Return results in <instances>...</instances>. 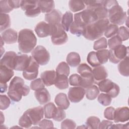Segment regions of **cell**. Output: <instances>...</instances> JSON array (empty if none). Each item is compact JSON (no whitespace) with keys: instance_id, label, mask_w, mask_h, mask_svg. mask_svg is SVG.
Listing matches in <instances>:
<instances>
[{"instance_id":"20","label":"cell","mask_w":129,"mask_h":129,"mask_svg":"<svg viewBox=\"0 0 129 129\" xmlns=\"http://www.w3.org/2000/svg\"><path fill=\"white\" fill-rule=\"evenodd\" d=\"M34 95L37 100L41 105L48 102L51 99L48 91L45 88L35 91Z\"/></svg>"},{"instance_id":"19","label":"cell","mask_w":129,"mask_h":129,"mask_svg":"<svg viewBox=\"0 0 129 129\" xmlns=\"http://www.w3.org/2000/svg\"><path fill=\"white\" fill-rule=\"evenodd\" d=\"M94 79V83L98 82L105 79L108 77V73L106 68L103 66H99L95 67L92 71Z\"/></svg>"},{"instance_id":"51","label":"cell","mask_w":129,"mask_h":129,"mask_svg":"<svg viewBox=\"0 0 129 129\" xmlns=\"http://www.w3.org/2000/svg\"><path fill=\"white\" fill-rule=\"evenodd\" d=\"M94 83V79L93 76L88 77H81V82L80 87L86 89L92 86Z\"/></svg>"},{"instance_id":"30","label":"cell","mask_w":129,"mask_h":129,"mask_svg":"<svg viewBox=\"0 0 129 129\" xmlns=\"http://www.w3.org/2000/svg\"><path fill=\"white\" fill-rule=\"evenodd\" d=\"M85 91L87 98L90 100L96 99L99 94V89L98 87L95 85H92L86 88Z\"/></svg>"},{"instance_id":"49","label":"cell","mask_w":129,"mask_h":129,"mask_svg":"<svg viewBox=\"0 0 129 129\" xmlns=\"http://www.w3.org/2000/svg\"><path fill=\"white\" fill-rule=\"evenodd\" d=\"M45 85L41 78H37L32 81L30 83V88L34 91L45 88Z\"/></svg>"},{"instance_id":"57","label":"cell","mask_w":129,"mask_h":129,"mask_svg":"<svg viewBox=\"0 0 129 129\" xmlns=\"http://www.w3.org/2000/svg\"><path fill=\"white\" fill-rule=\"evenodd\" d=\"M41 12L40 9L37 6V7L25 11V15L28 17H35L38 16Z\"/></svg>"},{"instance_id":"21","label":"cell","mask_w":129,"mask_h":129,"mask_svg":"<svg viewBox=\"0 0 129 129\" xmlns=\"http://www.w3.org/2000/svg\"><path fill=\"white\" fill-rule=\"evenodd\" d=\"M14 75L13 70L5 66L0 64V82L1 83H7Z\"/></svg>"},{"instance_id":"33","label":"cell","mask_w":129,"mask_h":129,"mask_svg":"<svg viewBox=\"0 0 129 129\" xmlns=\"http://www.w3.org/2000/svg\"><path fill=\"white\" fill-rule=\"evenodd\" d=\"M57 75H63L68 76L70 73V68L68 63L64 61L60 62L56 68Z\"/></svg>"},{"instance_id":"9","label":"cell","mask_w":129,"mask_h":129,"mask_svg":"<svg viewBox=\"0 0 129 129\" xmlns=\"http://www.w3.org/2000/svg\"><path fill=\"white\" fill-rule=\"evenodd\" d=\"M30 57L29 64L23 71V76L25 79L31 81L35 79L37 77L39 64L35 60L32 56H30Z\"/></svg>"},{"instance_id":"17","label":"cell","mask_w":129,"mask_h":129,"mask_svg":"<svg viewBox=\"0 0 129 129\" xmlns=\"http://www.w3.org/2000/svg\"><path fill=\"white\" fill-rule=\"evenodd\" d=\"M1 38L7 44L15 43L18 40L17 32L14 29L9 28L2 33Z\"/></svg>"},{"instance_id":"44","label":"cell","mask_w":129,"mask_h":129,"mask_svg":"<svg viewBox=\"0 0 129 129\" xmlns=\"http://www.w3.org/2000/svg\"><path fill=\"white\" fill-rule=\"evenodd\" d=\"M107 47V42L106 39L103 37L95 41L94 43L93 48L95 50H99L104 49Z\"/></svg>"},{"instance_id":"10","label":"cell","mask_w":129,"mask_h":129,"mask_svg":"<svg viewBox=\"0 0 129 129\" xmlns=\"http://www.w3.org/2000/svg\"><path fill=\"white\" fill-rule=\"evenodd\" d=\"M86 94L85 89L82 87H71L68 95L69 100L73 103H78L81 101Z\"/></svg>"},{"instance_id":"55","label":"cell","mask_w":129,"mask_h":129,"mask_svg":"<svg viewBox=\"0 0 129 129\" xmlns=\"http://www.w3.org/2000/svg\"><path fill=\"white\" fill-rule=\"evenodd\" d=\"M115 108L112 106L107 107L104 112V116L106 119L112 120L114 118Z\"/></svg>"},{"instance_id":"22","label":"cell","mask_w":129,"mask_h":129,"mask_svg":"<svg viewBox=\"0 0 129 129\" xmlns=\"http://www.w3.org/2000/svg\"><path fill=\"white\" fill-rule=\"evenodd\" d=\"M54 101L56 105L62 109H67L70 106V101L67 95L63 93H59L55 97Z\"/></svg>"},{"instance_id":"12","label":"cell","mask_w":129,"mask_h":129,"mask_svg":"<svg viewBox=\"0 0 129 129\" xmlns=\"http://www.w3.org/2000/svg\"><path fill=\"white\" fill-rule=\"evenodd\" d=\"M17 56V54L14 51L6 52L1 59L0 64L5 66L10 69L14 70Z\"/></svg>"},{"instance_id":"5","label":"cell","mask_w":129,"mask_h":129,"mask_svg":"<svg viewBox=\"0 0 129 129\" xmlns=\"http://www.w3.org/2000/svg\"><path fill=\"white\" fill-rule=\"evenodd\" d=\"M50 36L52 43L56 45H62L68 40V35L60 23L51 25Z\"/></svg>"},{"instance_id":"31","label":"cell","mask_w":129,"mask_h":129,"mask_svg":"<svg viewBox=\"0 0 129 129\" xmlns=\"http://www.w3.org/2000/svg\"><path fill=\"white\" fill-rule=\"evenodd\" d=\"M69 6L73 12H77L83 10L86 7L84 1H70Z\"/></svg>"},{"instance_id":"53","label":"cell","mask_w":129,"mask_h":129,"mask_svg":"<svg viewBox=\"0 0 129 129\" xmlns=\"http://www.w3.org/2000/svg\"><path fill=\"white\" fill-rule=\"evenodd\" d=\"M1 99V109L2 110H6L7 109L10 105L11 101L8 97H7L6 95H0Z\"/></svg>"},{"instance_id":"8","label":"cell","mask_w":129,"mask_h":129,"mask_svg":"<svg viewBox=\"0 0 129 129\" xmlns=\"http://www.w3.org/2000/svg\"><path fill=\"white\" fill-rule=\"evenodd\" d=\"M109 51V61L113 63H117L128 56V47L122 44Z\"/></svg>"},{"instance_id":"13","label":"cell","mask_w":129,"mask_h":129,"mask_svg":"<svg viewBox=\"0 0 129 129\" xmlns=\"http://www.w3.org/2000/svg\"><path fill=\"white\" fill-rule=\"evenodd\" d=\"M129 119V109L128 107H120L115 109L113 120L115 123L123 122Z\"/></svg>"},{"instance_id":"1","label":"cell","mask_w":129,"mask_h":129,"mask_svg":"<svg viewBox=\"0 0 129 129\" xmlns=\"http://www.w3.org/2000/svg\"><path fill=\"white\" fill-rule=\"evenodd\" d=\"M30 92V88L25 84L24 80L16 76L11 80L7 93L8 96L14 102H19L22 96H26Z\"/></svg>"},{"instance_id":"27","label":"cell","mask_w":129,"mask_h":129,"mask_svg":"<svg viewBox=\"0 0 129 129\" xmlns=\"http://www.w3.org/2000/svg\"><path fill=\"white\" fill-rule=\"evenodd\" d=\"M67 63L72 67H76L80 64L81 57L79 53L76 52H70L66 58Z\"/></svg>"},{"instance_id":"43","label":"cell","mask_w":129,"mask_h":129,"mask_svg":"<svg viewBox=\"0 0 129 129\" xmlns=\"http://www.w3.org/2000/svg\"><path fill=\"white\" fill-rule=\"evenodd\" d=\"M92 11L95 12L98 20L107 19L108 17V9L104 6L97 8Z\"/></svg>"},{"instance_id":"40","label":"cell","mask_w":129,"mask_h":129,"mask_svg":"<svg viewBox=\"0 0 129 129\" xmlns=\"http://www.w3.org/2000/svg\"><path fill=\"white\" fill-rule=\"evenodd\" d=\"M1 12L2 13H8L11 12L14 8L12 7L11 0H4L0 1Z\"/></svg>"},{"instance_id":"45","label":"cell","mask_w":129,"mask_h":129,"mask_svg":"<svg viewBox=\"0 0 129 129\" xmlns=\"http://www.w3.org/2000/svg\"><path fill=\"white\" fill-rule=\"evenodd\" d=\"M84 28V27L80 26L74 21L70 26V31L72 34L76 35L78 37H80L81 35H83Z\"/></svg>"},{"instance_id":"24","label":"cell","mask_w":129,"mask_h":129,"mask_svg":"<svg viewBox=\"0 0 129 129\" xmlns=\"http://www.w3.org/2000/svg\"><path fill=\"white\" fill-rule=\"evenodd\" d=\"M73 22V15L70 11L66 12L62 16L61 25L63 29L68 32L70 30L71 25Z\"/></svg>"},{"instance_id":"42","label":"cell","mask_w":129,"mask_h":129,"mask_svg":"<svg viewBox=\"0 0 129 129\" xmlns=\"http://www.w3.org/2000/svg\"><path fill=\"white\" fill-rule=\"evenodd\" d=\"M38 6V1H21L20 7L23 11H27Z\"/></svg>"},{"instance_id":"3","label":"cell","mask_w":129,"mask_h":129,"mask_svg":"<svg viewBox=\"0 0 129 129\" xmlns=\"http://www.w3.org/2000/svg\"><path fill=\"white\" fill-rule=\"evenodd\" d=\"M18 42L19 50L27 53L34 49L37 43V38L32 30L24 29L19 32Z\"/></svg>"},{"instance_id":"52","label":"cell","mask_w":129,"mask_h":129,"mask_svg":"<svg viewBox=\"0 0 129 129\" xmlns=\"http://www.w3.org/2000/svg\"><path fill=\"white\" fill-rule=\"evenodd\" d=\"M69 83L71 86L80 87L81 77L77 74H74L70 76L69 79Z\"/></svg>"},{"instance_id":"15","label":"cell","mask_w":129,"mask_h":129,"mask_svg":"<svg viewBox=\"0 0 129 129\" xmlns=\"http://www.w3.org/2000/svg\"><path fill=\"white\" fill-rule=\"evenodd\" d=\"M35 31L39 37H46L50 35L51 25L44 21L40 22L35 26Z\"/></svg>"},{"instance_id":"23","label":"cell","mask_w":129,"mask_h":129,"mask_svg":"<svg viewBox=\"0 0 129 129\" xmlns=\"http://www.w3.org/2000/svg\"><path fill=\"white\" fill-rule=\"evenodd\" d=\"M96 84L98 85L100 91L108 94L114 87L115 83L109 79H105L98 82Z\"/></svg>"},{"instance_id":"6","label":"cell","mask_w":129,"mask_h":129,"mask_svg":"<svg viewBox=\"0 0 129 129\" xmlns=\"http://www.w3.org/2000/svg\"><path fill=\"white\" fill-rule=\"evenodd\" d=\"M108 20L112 24L120 25L125 22L127 18L126 13L118 4L113 6L108 10Z\"/></svg>"},{"instance_id":"28","label":"cell","mask_w":129,"mask_h":129,"mask_svg":"<svg viewBox=\"0 0 129 129\" xmlns=\"http://www.w3.org/2000/svg\"><path fill=\"white\" fill-rule=\"evenodd\" d=\"M129 57L128 56L126 57L118 64V70L121 75L125 77H128L129 76Z\"/></svg>"},{"instance_id":"38","label":"cell","mask_w":129,"mask_h":129,"mask_svg":"<svg viewBox=\"0 0 129 129\" xmlns=\"http://www.w3.org/2000/svg\"><path fill=\"white\" fill-rule=\"evenodd\" d=\"M84 2L86 5L87 9L94 10L97 8L104 7L105 1H86Z\"/></svg>"},{"instance_id":"59","label":"cell","mask_w":129,"mask_h":129,"mask_svg":"<svg viewBox=\"0 0 129 129\" xmlns=\"http://www.w3.org/2000/svg\"><path fill=\"white\" fill-rule=\"evenodd\" d=\"M128 123L126 124H112L110 127V128H128Z\"/></svg>"},{"instance_id":"18","label":"cell","mask_w":129,"mask_h":129,"mask_svg":"<svg viewBox=\"0 0 129 129\" xmlns=\"http://www.w3.org/2000/svg\"><path fill=\"white\" fill-rule=\"evenodd\" d=\"M56 77L57 74L54 70L45 71L41 74V79L47 87L54 84Z\"/></svg>"},{"instance_id":"50","label":"cell","mask_w":129,"mask_h":129,"mask_svg":"<svg viewBox=\"0 0 129 129\" xmlns=\"http://www.w3.org/2000/svg\"><path fill=\"white\" fill-rule=\"evenodd\" d=\"M117 36L122 41H125L128 39V30L124 26H121L118 28Z\"/></svg>"},{"instance_id":"2","label":"cell","mask_w":129,"mask_h":129,"mask_svg":"<svg viewBox=\"0 0 129 129\" xmlns=\"http://www.w3.org/2000/svg\"><path fill=\"white\" fill-rule=\"evenodd\" d=\"M109 22L107 18L98 20L95 22L84 27L83 35L88 40H96L103 35Z\"/></svg>"},{"instance_id":"25","label":"cell","mask_w":129,"mask_h":129,"mask_svg":"<svg viewBox=\"0 0 129 129\" xmlns=\"http://www.w3.org/2000/svg\"><path fill=\"white\" fill-rule=\"evenodd\" d=\"M69 82L68 76L63 75H57L54 84L58 89L64 90L69 87Z\"/></svg>"},{"instance_id":"60","label":"cell","mask_w":129,"mask_h":129,"mask_svg":"<svg viewBox=\"0 0 129 129\" xmlns=\"http://www.w3.org/2000/svg\"><path fill=\"white\" fill-rule=\"evenodd\" d=\"M1 86V93H5L7 90L8 85L7 83H0Z\"/></svg>"},{"instance_id":"47","label":"cell","mask_w":129,"mask_h":129,"mask_svg":"<svg viewBox=\"0 0 129 129\" xmlns=\"http://www.w3.org/2000/svg\"><path fill=\"white\" fill-rule=\"evenodd\" d=\"M112 98L107 94L101 93L98 97V101L101 105L106 106L110 104Z\"/></svg>"},{"instance_id":"7","label":"cell","mask_w":129,"mask_h":129,"mask_svg":"<svg viewBox=\"0 0 129 129\" xmlns=\"http://www.w3.org/2000/svg\"><path fill=\"white\" fill-rule=\"evenodd\" d=\"M35 60L41 66L47 64L50 60V54L47 50L42 45L37 46L31 52Z\"/></svg>"},{"instance_id":"26","label":"cell","mask_w":129,"mask_h":129,"mask_svg":"<svg viewBox=\"0 0 129 129\" xmlns=\"http://www.w3.org/2000/svg\"><path fill=\"white\" fill-rule=\"evenodd\" d=\"M38 6L41 12L49 13L54 10L55 4L53 1H38Z\"/></svg>"},{"instance_id":"35","label":"cell","mask_w":129,"mask_h":129,"mask_svg":"<svg viewBox=\"0 0 129 129\" xmlns=\"http://www.w3.org/2000/svg\"><path fill=\"white\" fill-rule=\"evenodd\" d=\"M56 108V107L52 102H49L46 104L43 107L45 117L49 119L52 118Z\"/></svg>"},{"instance_id":"36","label":"cell","mask_w":129,"mask_h":129,"mask_svg":"<svg viewBox=\"0 0 129 129\" xmlns=\"http://www.w3.org/2000/svg\"><path fill=\"white\" fill-rule=\"evenodd\" d=\"M19 124L22 127L29 128L32 125L31 120L27 113L25 111L20 118L19 120Z\"/></svg>"},{"instance_id":"46","label":"cell","mask_w":129,"mask_h":129,"mask_svg":"<svg viewBox=\"0 0 129 129\" xmlns=\"http://www.w3.org/2000/svg\"><path fill=\"white\" fill-rule=\"evenodd\" d=\"M121 44L122 41L117 35H115L110 39H109L108 41L107 44V45H108L109 48L111 50L115 49V48Z\"/></svg>"},{"instance_id":"14","label":"cell","mask_w":129,"mask_h":129,"mask_svg":"<svg viewBox=\"0 0 129 129\" xmlns=\"http://www.w3.org/2000/svg\"><path fill=\"white\" fill-rule=\"evenodd\" d=\"M30 60V56L26 54H17L14 70L17 71H23L29 65Z\"/></svg>"},{"instance_id":"37","label":"cell","mask_w":129,"mask_h":129,"mask_svg":"<svg viewBox=\"0 0 129 129\" xmlns=\"http://www.w3.org/2000/svg\"><path fill=\"white\" fill-rule=\"evenodd\" d=\"M100 122V119L95 116H92L89 117L86 122V125L87 128H98L99 123Z\"/></svg>"},{"instance_id":"54","label":"cell","mask_w":129,"mask_h":129,"mask_svg":"<svg viewBox=\"0 0 129 129\" xmlns=\"http://www.w3.org/2000/svg\"><path fill=\"white\" fill-rule=\"evenodd\" d=\"M76 127V122L71 119H66L61 122V128H75Z\"/></svg>"},{"instance_id":"4","label":"cell","mask_w":129,"mask_h":129,"mask_svg":"<svg viewBox=\"0 0 129 129\" xmlns=\"http://www.w3.org/2000/svg\"><path fill=\"white\" fill-rule=\"evenodd\" d=\"M74 19L76 23L82 27L93 23L98 20L95 12L89 9L75 14Z\"/></svg>"},{"instance_id":"32","label":"cell","mask_w":129,"mask_h":129,"mask_svg":"<svg viewBox=\"0 0 129 129\" xmlns=\"http://www.w3.org/2000/svg\"><path fill=\"white\" fill-rule=\"evenodd\" d=\"M11 26L10 16L5 13H1L0 17V31L2 32L4 30L9 28Z\"/></svg>"},{"instance_id":"41","label":"cell","mask_w":129,"mask_h":129,"mask_svg":"<svg viewBox=\"0 0 129 129\" xmlns=\"http://www.w3.org/2000/svg\"><path fill=\"white\" fill-rule=\"evenodd\" d=\"M87 60L89 64L93 67H96L101 66V64L97 57L96 52L95 51H91L88 53Z\"/></svg>"},{"instance_id":"34","label":"cell","mask_w":129,"mask_h":129,"mask_svg":"<svg viewBox=\"0 0 129 129\" xmlns=\"http://www.w3.org/2000/svg\"><path fill=\"white\" fill-rule=\"evenodd\" d=\"M97 57L101 64L106 63L109 59V51L108 49H102L96 52Z\"/></svg>"},{"instance_id":"58","label":"cell","mask_w":129,"mask_h":129,"mask_svg":"<svg viewBox=\"0 0 129 129\" xmlns=\"http://www.w3.org/2000/svg\"><path fill=\"white\" fill-rule=\"evenodd\" d=\"M113 124V122L107 120H103L100 122L98 128H110V127Z\"/></svg>"},{"instance_id":"56","label":"cell","mask_w":129,"mask_h":129,"mask_svg":"<svg viewBox=\"0 0 129 129\" xmlns=\"http://www.w3.org/2000/svg\"><path fill=\"white\" fill-rule=\"evenodd\" d=\"M39 126L41 128H52L54 127L53 123L50 120L43 119L38 123Z\"/></svg>"},{"instance_id":"16","label":"cell","mask_w":129,"mask_h":129,"mask_svg":"<svg viewBox=\"0 0 129 129\" xmlns=\"http://www.w3.org/2000/svg\"><path fill=\"white\" fill-rule=\"evenodd\" d=\"M62 19L61 13L56 9H54L45 15V20L49 24L56 25L60 23Z\"/></svg>"},{"instance_id":"29","label":"cell","mask_w":129,"mask_h":129,"mask_svg":"<svg viewBox=\"0 0 129 129\" xmlns=\"http://www.w3.org/2000/svg\"><path fill=\"white\" fill-rule=\"evenodd\" d=\"M77 72L80 74L81 77H88L93 76L91 68L85 63L79 64L77 69Z\"/></svg>"},{"instance_id":"11","label":"cell","mask_w":129,"mask_h":129,"mask_svg":"<svg viewBox=\"0 0 129 129\" xmlns=\"http://www.w3.org/2000/svg\"><path fill=\"white\" fill-rule=\"evenodd\" d=\"M30 117L32 124H38L44 116L43 107L41 106L35 107L32 108H29L26 111Z\"/></svg>"},{"instance_id":"48","label":"cell","mask_w":129,"mask_h":129,"mask_svg":"<svg viewBox=\"0 0 129 129\" xmlns=\"http://www.w3.org/2000/svg\"><path fill=\"white\" fill-rule=\"evenodd\" d=\"M66 117V112L64 111L63 109L59 108L56 107L54 113L52 116V118L53 120L57 121H60L63 120Z\"/></svg>"},{"instance_id":"39","label":"cell","mask_w":129,"mask_h":129,"mask_svg":"<svg viewBox=\"0 0 129 129\" xmlns=\"http://www.w3.org/2000/svg\"><path fill=\"white\" fill-rule=\"evenodd\" d=\"M118 30V27L117 25L109 24L104 31V36L106 38H110L115 36L117 34Z\"/></svg>"}]
</instances>
